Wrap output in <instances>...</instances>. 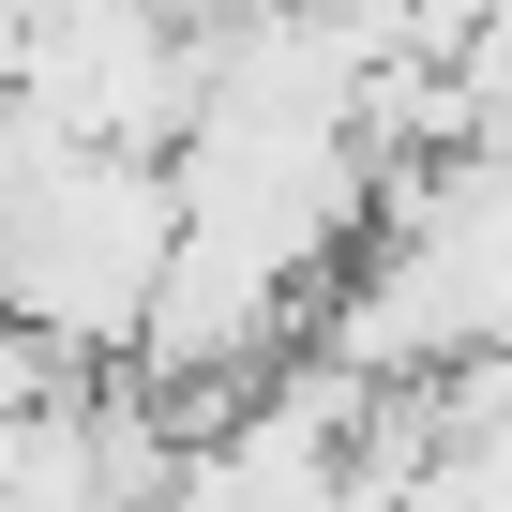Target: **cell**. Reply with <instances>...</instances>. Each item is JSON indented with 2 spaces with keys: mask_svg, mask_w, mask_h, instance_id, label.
I'll use <instances>...</instances> for the list:
<instances>
[{
  "mask_svg": "<svg viewBox=\"0 0 512 512\" xmlns=\"http://www.w3.org/2000/svg\"><path fill=\"white\" fill-rule=\"evenodd\" d=\"M166 256H181V166L151 151H61L46 181L0 196V317H31L76 362H136L151 302H166Z\"/></svg>",
  "mask_w": 512,
  "mask_h": 512,
  "instance_id": "cell-1",
  "label": "cell"
},
{
  "mask_svg": "<svg viewBox=\"0 0 512 512\" xmlns=\"http://www.w3.org/2000/svg\"><path fill=\"white\" fill-rule=\"evenodd\" d=\"M452 151H497L512 166V0H482V31L452 61Z\"/></svg>",
  "mask_w": 512,
  "mask_h": 512,
  "instance_id": "cell-2",
  "label": "cell"
}]
</instances>
